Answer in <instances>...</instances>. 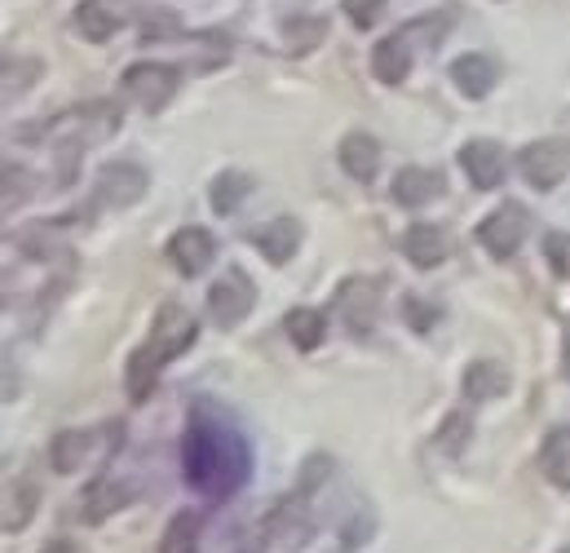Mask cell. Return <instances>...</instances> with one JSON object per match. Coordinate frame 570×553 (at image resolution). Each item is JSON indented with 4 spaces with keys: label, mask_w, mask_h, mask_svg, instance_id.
<instances>
[{
    "label": "cell",
    "mask_w": 570,
    "mask_h": 553,
    "mask_svg": "<svg viewBox=\"0 0 570 553\" xmlns=\"http://www.w3.org/2000/svg\"><path fill=\"white\" fill-rule=\"evenodd\" d=\"M403 314L412 319V328H416V332H429V328L438 323V310H433L429 301H416V297H407V305H403Z\"/></svg>",
    "instance_id": "obj_30"
},
{
    "label": "cell",
    "mask_w": 570,
    "mask_h": 553,
    "mask_svg": "<svg viewBox=\"0 0 570 553\" xmlns=\"http://www.w3.org/2000/svg\"><path fill=\"white\" fill-rule=\"evenodd\" d=\"M376 164H381V142L372 134H350L341 142V168L358 182H372L376 177Z\"/></svg>",
    "instance_id": "obj_18"
},
{
    "label": "cell",
    "mask_w": 570,
    "mask_h": 553,
    "mask_svg": "<svg viewBox=\"0 0 570 553\" xmlns=\"http://www.w3.org/2000/svg\"><path fill=\"white\" fill-rule=\"evenodd\" d=\"M248 191H253V177H248V173H222V177L213 182V208H217V213H235Z\"/></svg>",
    "instance_id": "obj_23"
},
{
    "label": "cell",
    "mask_w": 570,
    "mask_h": 553,
    "mask_svg": "<svg viewBox=\"0 0 570 553\" xmlns=\"http://www.w3.org/2000/svg\"><path fill=\"white\" fill-rule=\"evenodd\" d=\"M433 195H442V173L438 168H421V164L399 168V177H394V200L399 204L416 208V204H429Z\"/></svg>",
    "instance_id": "obj_17"
},
{
    "label": "cell",
    "mask_w": 570,
    "mask_h": 553,
    "mask_svg": "<svg viewBox=\"0 0 570 553\" xmlns=\"http://www.w3.org/2000/svg\"><path fill=\"white\" fill-rule=\"evenodd\" d=\"M85 447H89V434H58L53 447H49V465L58 474H76L80 460H85Z\"/></svg>",
    "instance_id": "obj_24"
},
{
    "label": "cell",
    "mask_w": 570,
    "mask_h": 553,
    "mask_svg": "<svg viewBox=\"0 0 570 553\" xmlns=\"http://www.w3.org/2000/svg\"><path fill=\"white\" fill-rule=\"evenodd\" d=\"M522 173L531 186L553 191L570 173V142L567 138H540L522 151Z\"/></svg>",
    "instance_id": "obj_4"
},
{
    "label": "cell",
    "mask_w": 570,
    "mask_h": 553,
    "mask_svg": "<svg viewBox=\"0 0 570 553\" xmlns=\"http://www.w3.org/2000/svg\"><path fill=\"white\" fill-rule=\"evenodd\" d=\"M372 71H376L381 85H403L407 71H412V36H407V31L385 36V40L372 49Z\"/></svg>",
    "instance_id": "obj_12"
},
{
    "label": "cell",
    "mask_w": 570,
    "mask_h": 553,
    "mask_svg": "<svg viewBox=\"0 0 570 553\" xmlns=\"http://www.w3.org/2000/svg\"><path fill=\"white\" fill-rule=\"evenodd\" d=\"M177 85H181V76L173 67H164V62H138V67L125 71V94L146 111H159L177 94Z\"/></svg>",
    "instance_id": "obj_5"
},
{
    "label": "cell",
    "mask_w": 570,
    "mask_h": 553,
    "mask_svg": "<svg viewBox=\"0 0 570 553\" xmlns=\"http://www.w3.org/2000/svg\"><path fill=\"white\" fill-rule=\"evenodd\" d=\"M469 434H473L469 416H464V413L446 416V425H442V434H438V447H446V452H460V447H469Z\"/></svg>",
    "instance_id": "obj_28"
},
{
    "label": "cell",
    "mask_w": 570,
    "mask_h": 553,
    "mask_svg": "<svg viewBox=\"0 0 570 553\" xmlns=\"http://www.w3.org/2000/svg\"><path fill=\"white\" fill-rule=\"evenodd\" d=\"M168 258H173V266H177L181 275H199V271L213 266V258H217V240H213L204 226H186V231L173 235Z\"/></svg>",
    "instance_id": "obj_11"
},
{
    "label": "cell",
    "mask_w": 570,
    "mask_h": 553,
    "mask_svg": "<svg viewBox=\"0 0 570 553\" xmlns=\"http://www.w3.org/2000/svg\"><path fill=\"white\" fill-rule=\"evenodd\" d=\"M323 36H327V22H323V18H296V22L287 27V45H292L296 54L314 49Z\"/></svg>",
    "instance_id": "obj_27"
},
{
    "label": "cell",
    "mask_w": 570,
    "mask_h": 553,
    "mask_svg": "<svg viewBox=\"0 0 570 553\" xmlns=\"http://www.w3.org/2000/svg\"><path fill=\"white\" fill-rule=\"evenodd\" d=\"M195 532H199V518L195 514H177L168 536L159 541V553H190L195 550Z\"/></svg>",
    "instance_id": "obj_26"
},
{
    "label": "cell",
    "mask_w": 570,
    "mask_h": 553,
    "mask_svg": "<svg viewBox=\"0 0 570 553\" xmlns=\"http://www.w3.org/2000/svg\"><path fill=\"white\" fill-rule=\"evenodd\" d=\"M146 186H150V177H146L142 164H134V159H116V164H107L102 177H98V200L125 208V204L142 200Z\"/></svg>",
    "instance_id": "obj_10"
},
{
    "label": "cell",
    "mask_w": 570,
    "mask_h": 553,
    "mask_svg": "<svg viewBox=\"0 0 570 553\" xmlns=\"http://www.w3.org/2000/svg\"><path fill=\"white\" fill-rule=\"evenodd\" d=\"M451 80L460 85V94L487 98V94L495 89V80H500V62H495L491 54H464V58H455Z\"/></svg>",
    "instance_id": "obj_13"
},
{
    "label": "cell",
    "mask_w": 570,
    "mask_h": 553,
    "mask_svg": "<svg viewBox=\"0 0 570 553\" xmlns=\"http://www.w3.org/2000/svg\"><path fill=\"white\" fill-rule=\"evenodd\" d=\"M27 76H36V62H27V67H18L13 58H4V94H18V89L27 85Z\"/></svg>",
    "instance_id": "obj_31"
},
{
    "label": "cell",
    "mask_w": 570,
    "mask_h": 553,
    "mask_svg": "<svg viewBox=\"0 0 570 553\" xmlns=\"http://www.w3.org/2000/svg\"><path fill=\"white\" fill-rule=\"evenodd\" d=\"M460 164H464V173H469V182H473L478 191H495V186L504 182V173H509L504 146L487 138L464 142V146H460Z\"/></svg>",
    "instance_id": "obj_7"
},
{
    "label": "cell",
    "mask_w": 570,
    "mask_h": 553,
    "mask_svg": "<svg viewBox=\"0 0 570 553\" xmlns=\"http://www.w3.org/2000/svg\"><path fill=\"white\" fill-rule=\"evenodd\" d=\"M504 390H509V372H504L500 363H491V359H482V363H473V368L464 372V395H469L473 404L500 399Z\"/></svg>",
    "instance_id": "obj_19"
},
{
    "label": "cell",
    "mask_w": 570,
    "mask_h": 553,
    "mask_svg": "<svg viewBox=\"0 0 570 553\" xmlns=\"http://www.w3.org/2000/svg\"><path fill=\"white\" fill-rule=\"evenodd\" d=\"M540 474L553 487H570V429H553L540 447Z\"/></svg>",
    "instance_id": "obj_20"
},
{
    "label": "cell",
    "mask_w": 570,
    "mask_h": 553,
    "mask_svg": "<svg viewBox=\"0 0 570 553\" xmlns=\"http://www.w3.org/2000/svg\"><path fill=\"white\" fill-rule=\"evenodd\" d=\"M159 368H164V363H159V359H155V355H150V350H138V355H134V359H129V399H134V404H142V399H150V390H155V377H159Z\"/></svg>",
    "instance_id": "obj_22"
},
{
    "label": "cell",
    "mask_w": 570,
    "mask_h": 553,
    "mask_svg": "<svg viewBox=\"0 0 570 553\" xmlns=\"http://www.w3.org/2000/svg\"><path fill=\"white\" fill-rule=\"evenodd\" d=\"M129 18H134V0H80V9H76V27L94 45L111 40Z\"/></svg>",
    "instance_id": "obj_8"
},
{
    "label": "cell",
    "mask_w": 570,
    "mask_h": 553,
    "mask_svg": "<svg viewBox=\"0 0 570 553\" xmlns=\"http://www.w3.org/2000/svg\"><path fill=\"white\" fill-rule=\"evenodd\" d=\"M9 492H13V496H4V527L18 532V527L31 518V510H36V487L22 478V483H13Z\"/></svg>",
    "instance_id": "obj_25"
},
{
    "label": "cell",
    "mask_w": 570,
    "mask_h": 553,
    "mask_svg": "<svg viewBox=\"0 0 570 553\" xmlns=\"http://www.w3.org/2000/svg\"><path fill=\"white\" fill-rule=\"evenodd\" d=\"M336 305H341V314H345V323H350V332H367L372 323H376V305H381V283L376 279H345L341 283V292H336Z\"/></svg>",
    "instance_id": "obj_9"
},
{
    "label": "cell",
    "mask_w": 570,
    "mask_h": 553,
    "mask_svg": "<svg viewBox=\"0 0 570 553\" xmlns=\"http://www.w3.org/2000/svg\"><path fill=\"white\" fill-rule=\"evenodd\" d=\"M190 341H195V319H190L177 301L159 305L155 328H150V346H146V350H150L159 363H168V359L186 355V350H190Z\"/></svg>",
    "instance_id": "obj_3"
},
{
    "label": "cell",
    "mask_w": 570,
    "mask_h": 553,
    "mask_svg": "<svg viewBox=\"0 0 570 553\" xmlns=\"http://www.w3.org/2000/svg\"><path fill=\"white\" fill-rule=\"evenodd\" d=\"M527 235H531V217H527L522 204H504V208H495V213L478 226V244H482L491 258H500V262L513 258Z\"/></svg>",
    "instance_id": "obj_2"
},
{
    "label": "cell",
    "mask_w": 570,
    "mask_h": 553,
    "mask_svg": "<svg viewBox=\"0 0 570 553\" xmlns=\"http://www.w3.org/2000/svg\"><path fill=\"white\" fill-rule=\"evenodd\" d=\"M181 465H186V478L199 492L230 496L248 478V447H244V438L226 434L217 420L195 413L190 434H186V447H181Z\"/></svg>",
    "instance_id": "obj_1"
},
{
    "label": "cell",
    "mask_w": 570,
    "mask_h": 553,
    "mask_svg": "<svg viewBox=\"0 0 570 553\" xmlns=\"http://www.w3.org/2000/svg\"><path fill=\"white\" fill-rule=\"evenodd\" d=\"M296 240H301V226H296L292 217H275V222H266L262 231H253V249H257L266 262H275V266H284L287 258L296 253Z\"/></svg>",
    "instance_id": "obj_16"
},
{
    "label": "cell",
    "mask_w": 570,
    "mask_h": 553,
    "mask_svg": "<svg viewBox=\"0 0 570 553\" xmlns=\"http://www.w3.org/2000/svg\"><path fill=\"white\" fill-rule=\"evenodd\" d=\"M562 553H570V550H562Z\"/></svg>",
    "instance_id": "obj_32"
},
{
    "label": "cell",
    "mask_w": 570,
    "mask_h": 553,
    "mask_svg": "<svg viewBox=\"0 0 570 553\" xmlns=\"http://www.w3.org/2000/svg\"><path fill=\"white\" fill-rule=\"evenodd\" d=\"M129 501H134V487H129V483H120V478H94V483L85 487V496H80V510H85L89 523H102V518H111L116 510H125Z\"/></svg>",
    "instance_id": "obj_14"
},
{
    "label": "cell",
    "mask_w": 570,
    "mask_h": 553,
    "mask_svg": "<svg viewBox=\"0 0 570 553\" xmlns=\"http://www.w3.org/2000/svg\"><path fill=\"white\" fill-rule=\"evenodd\" d=\"M403 253H407L412 266L429 271V266H438V262L451 258V240H446L442 226H425V222H421V226H412V231L403 235Z\"/></svg>",
    "instance_id": "obj_15"
},
{
    "label": "cell",
    "mask_w": 570,
    "mask_h": 553,
    "mask_svg": "<svg viewBox=\"0 0 570 553\" xmlns=\"http://www.w3.org/2000/svg\"><path fill=\"white\" fill-rule=\"evenodd\" d=\"M287 337H292L301 350H314V346L327 337V319H323V310H314V305H296V310L287 314Z\"/></svg>",
    "instance_id": "obj_21"
},
{
    "label": "cell",
    "mask_w": 570,
    "mask_h": 553,
    "mask_svg": "<svg viewBox=\"0 0 570 553\" xmlns=\"http://www.w3.org/2000/svg\"><path fill=\"white\" fill-rule=\"evenodd\" d=\"M341 9L350 13V22H354V27H372V22L381 18L385 0H341Z\"/></svg>",
    "instance_id": "obj_29"
},
{
    "label": "cell",
    "mask_w": 570,
    "mask_h": 553,
    "mask_svg": "<svg viewBox=\"0 0 570 553\" xmlns=\"http://www.w3.org/2000/svg\"><path fill=\"white\" fill-rule=\"evenodd\" d=\"M208 305H213V319L222 328H235L257 305V288H253V279L244 275V271H222V279L208 292Z\"/></svg>",
    "instance_id": "obj_6"
}]
</instances>
